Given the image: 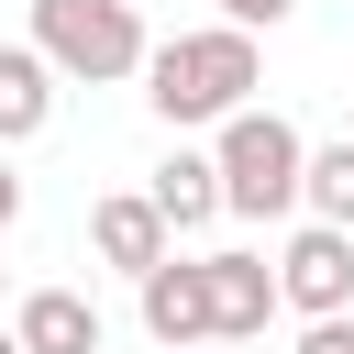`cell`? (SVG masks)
<instances>
[{"label":"cell","mask_w":354,"mask_h":354,"mask_svg":"<svg viewBox=\"0 0 354 354\" xmlns=\"http://www.w3.org/2000/svg\"><path fill=\"white\" fill-rule=\"evenodd\" d=\"M210 266V343H254L277 321V266L266 254H199Z\"/></svg>","instance_id":"7"},{"label":"cell","mask_w":354,"mask_h":354,"mask_svg":"<svg viewBox=\"0 0 354 354\" xmlns=\"http://www.w3.org/2000/svg\"><path fill=\"white\" fill-rule=\"evenodd\" d=\"M210 166H221V210H243V221H288L299 188H310V144L277 111H232L221 144H210Z\"/></svg>","instance_id":"2"},{"label":"cell","mask_w":354,"mask_h":354,"mask_svg":"<svg viewBox=\"0 0 354 354\" xmlns=\"http://www.w3.org/2000/svg\"><path fill=\"white\" fill-rule=\"evenodd\" d=\"M299 210H310V221H332V232H354V133L310 155V188H299Z\"/></svg>","instance_id":"11"},{"label":"cell","mask_w":354,"mask_h":354,"mask_svg":"<svg viewBox=\"0 0 354 354\" xmlns=\"http://www.w3.org/2000/svg\"><path fill=\"white\" fill-rule=\"evenodd\" d=\"M55 122V66L33 44H0V144H33Z\"/></svg>","instance_id":"10"},{"label":"cell","mask_w":354,"mask_h":354,"mask_svg":"<svg viewBox=\"0 0 354 354\" xmlns=\"http://www.w3.org/2000/svg\"><path fill=\"white\" fill-rule=\"evenodd\" d=\"M88 243H100V266H122L133 288H144V277L177 254V232L155 221V199H144V188H111V199H88Z\"/></svg>","instance_id":"5"},{"label":"cell","mask_w":354,"mask_h":354,"mask_svg":"<svg viewBox=\"0 0 354 354\" xmlns=\"http://www.w3.org/2000/svg\"><path fill=\"white\" fill-rule=\"evenodd\" d=\"M144 199H155V221H166V232H210V221H221V166L177 144V155L155 166V188H144Z\"/></svg>","instance_id":"9"},{"label":"cell","mask_w":354,"mask_h":354,"mask_svg":"<svg viewBox=\"0 0 354 354\" xmlns=\"http://www.w3.org/2000/svg\"><path fill=\"white\" fill-rule=\"evenodd\" d=\"M144 332H155L166 354H199V343H210V266H199V254H166V266L144 277Z\"/></svg>","instance_id":"6"},{"label":"cell","mask_w":354,"mask_h":354,"mask_svg":"<svg viewBox=\"0 0 354 354\" xmlns=\"http://www.w3.org/2000/svg\"><path fill=\"white\" fill-rule=\"evenodd\" d=\"M33 55L55 66V77H88V88H111V77H144V11L133 0H33Z\"/></svg>","instance_id":"3"},{"label":"cell","mask_w":354,"mask_h":354,"mask_svg":"<svg viewBox=\"0 0 354 354\" xmlns=\"http://www.w3.org/2000/svg\"><path fill=\"white\" fill-rule=\"evenodd\" d=\"M11 221H22V177L0 166V232H11Z\"/></svg>","instance_id":"14"},{"label":"cell","mask_w":354,"mask_h":354,"mask_svg":"<svg viewBox=\"0 0 354 354\" xmlns=\"http://www.w3.org/2000/svg\"><path fill=\"white\" fill-rule=\"evenodd\" d=\"M0 354H22V343H11V332H0Z\"/></svg>","instance_id":"15"},{"label":"cell","mask_w":354,"mask_h":354,"mask_svg":"<svg viewBox=\"0 0 354 354\" xmlns=\"http://www.w3.org/2000/svg\"><path fill=\"white\" fill-rule=\"evenodd\" d=\"M288 11H299V0H221V22H232V33H254V22H266V33H277V22H288Z\"/></svg>","instance_id":"12"},{"label":"cell","mask_w":354,"mask_h":354,"mask_svg":"<svg viewBox=\"0 0 354 354\" xmlns=\"http://www.w3.org/2000/svg\"><path fill=\"white\" fill-rule=\"evenodd\" d=\"M299 354H354V310H343V321H310V332H299Z\"/></svg>","instance_id":"13"},{"label":"cell","mask_w":354,"mask_h":354,"mask_svg":"<svg viewBox=\"0 0 354 354\" xmlns=\"http://www.w3.org/2000/svg\"><path fill=\"white\" fill-rule=\"evenodd\" d=\"M277 310H299V321H343V310H354V232L299 221L288 254H277Z\"/></svg>","instance_id":"4"},{"label":"cell","mask_w":354,"mask_h":354,"mask_svg":"<svg viewBox=\"0 0 354 354\" xmlns=\"http://www.w3.org/2000/svg\"><path fill=\"white\" fill-rule=\"evenodd\" d=\"M254 88H266V55H254V33H232V22L166 33V44L144 55L155 122H232V111H254Z\"/></svg>","instance_id":"1"},{"label":"cell","mask_w":354,"mask_h":354,"mask_svg":"<svg viewBox=\"0 0 354 354\" xmlns=\"http://www.w3.org/2000/svg\"><path fill=\"white\" fill-rule=\"evenodd\" d=\"M11 343H22V354H100V310H88L77 288H33V299L11 310Z\"/></svg>","instance_id":"8"}]
</instances>
